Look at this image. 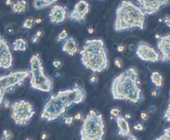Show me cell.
<instances>
[{"label":"cell","instance_id":"1f68e13d","mask_svg":"<svg viewBox=\"0 0 170 140\" xmlns=\"http://www.w3.org/2000/svg\"><path fill=\"white\" fill-rule=\"evenodd\" d=\"M4 96H5V93L4 91H2V89L0 88V107L3 105V102L4 101Z\"/></svg>","mask_w":170,"mask_h":140},{"label":"cell","instance_id":"f6af8a7d","mask_svg":"<svg viewBox=\"0 0 170 140\" xmlns=\"http://www.w3.org/2000/svg\"><path fill=\"white\" fill-rule=\"evenodd\" d=\"M93 28H89V29H88V32H89V34H93Z\"/></svg>","mask_w":170,"mask_h":140},{"label":"cell","instance_id":"e0dca14e","mask_svg":"<svg viewBox=\"0 0 170 140\" xmlns=\"http://www.w3.org/2000/svg\"><path fill=\"white\" fill-rule=\"evenodd\" d=\"M12 11L17 14H22L27 11V2L24 0L17 1L12 4Z\"/></svg>","mask_w":170,"mask_h":140},{"label":"cell","instance_id":"7a4b0ae2","mask_svg":"<svg viewBox=\"0 0 170 140\" xmlns=\"http://www.w3.org/2000/svg\"><path fill=\"white\" fill-rule=\"evenodd\" d=\"M85 97V90L78 85H75L73 89L59 91L56 94H53L45 103L40 117L48 122L55 121L73 105L83 102Z\"/></svg>","mask_w":170,"mask_h":140},{"label":"cell","instance_id":"9a60e30c","mask_svg":"<svg viewBox=\"0 0 170 140\" xmlns=\"http://www.w3.org/2000/svg\"><path fill=\"white\" fill-rule=\"evenodd\" d=\"M115 121L118 128V135L122 138L129 137L130 133V126L128 120L124 117L118 116L115 117Z\"/></svg>","mask_w":170,"mask_h":140},{"label":"cell","instance_id":"6da1fadb","mask_svg":"<svg viewBox=\"0 0 170 140\" xmlns=\"http://www.w3.org/2000/svg\"><path fill=\"white\" fill-rule=\"evenodd\" d=\"M114 100L138 104L144 100L140 87V79L136 67H129L114 77L110 87Z\"/></svg>","mask_w":170,"mask_h":140},{"label":"cell","instance_id":"8d00e7d4","mask_svg":"<svg viewBox=\"0 0 170 140\" xmlns=\"http://www.w3.org/2000/svg\"><path fill=\"white\" fill-rule=\"evenodd\" d=\"M114 65L116 67H118V68H121L122 67V63H121V61H119L118 59H116L114 61Z\"/></svg>","mask_w":170,"mask_h":140},{"label":"cell","instance_id":"52a82bcc","mask_svg":"<svg viewBox=\"0 0 170 140\" xmlns=\"http://www.w3.org/2000/svg\"><path fill=\"white\" fill-rule=\"evenodd\" d=\"M11 118L18 126H26L35 114L33 104L26 100H19L11 105Z\"/></svg>","mask_w":170,"mask_h":140},{"label":"cell","instance_id":"ee69618b","mask_svg":"<svg viewBox=\"0 0 170 140\" xmlns=\"http://www.w3.org/2000/svg\"><path fill=\"white\" fill-rule=\"evenodd\" d=\"M62 76V75H61V73L59 72H55V77L56 78H59V77H61Z\"/></svg>","mask_w":170,"mask_h":140},{"label":"cell","instance_id":"83f0119b","mask_svg":"<svg viewBox=\"0 0 170 140\" xmlns=\"http://www.w3.org/2000/svg\"><path fill=\"white\" fill-rule=\"evenodd\" d=\"M163 22L165 24L168 28H170V16L168 15V14H165V15L163 16Z\"/></svg>","mask_w":170,"mask_h":140},{"label":"cell","instance_id":"d4e9b609","mask_svg":"<svg viewBox=\"0 0 170 140\" xmlns=\"http://www.w3.org/2000/svg\"><path fill=\"white\" fill-rule=\"evenodd\" d=\"M2 137H4V138H7V139L11 140L13 138V137H14V133L11 131L8 130V129H4V131H3V133H2Z\"/></svg>","mask_w":170,"mask_h":140},{"label":"cell","instance_id":"f1b7e54d","mask_svg":"<svg viewBox=\"0 0 170 140\" xmlns=\"http://www.w3.org/2000/svg\"><path fill=\"white\" fill-rule=\"evenodd\" d=\"M133 129H135L136 131H143L144 130V125L142 124L141 122H137L133 125Z\"/></svg>","mask_w":170,"mask_h":140},{"label":"cell","instance_id":"816d5d0a","mask_svg":"<svg viewBox=\"0 0 170 140\" xmlns=\"http://www.w3.org/2000/svg\"><path fill=\"white\" fill-rule=\"evenodd\" d=\"M0 140H9V139H7V138H4V137H1V138H0Z\"/></svg>","mask_w":170,"mask_h":140},{"label":"cell","instance_id":"ffe728a7","mask_svg":"<svg viewBox=\"0 0 170 140\" xmlns=\"http://www.w3.org/2000/svg\"><path fill=\"white\" fill-rule=\"evenodd\" d=\"M150 79H151L152 83L156 87L160 88L163 86V78L162 74L159 72H152L151 76H150Z\"/></svg>","mask_w":170,"mask_h":140},{"label":"cell","instance_id":"30bf717a","mask_svg":"<svg viewBox=\"0 0 170 140\" xmlns=\"http://www.w3.org/2000/svg\"><path fill=\"white\" fill-rule=\"evenodd\" d=\"M138 7L142 9L144 14L152 15L154 14L163 7L168 6L170 1L168 0H138L137 2Z\"/></svg>","mask_w":170,"mask_h":140},{"label":"cell","instance_id":"8992f818","mask_svg":"<svg viewBox=\"0 0 170 140\" xmlns=\"http://www.w3.org/2000/svg\"><path fill=\"white\" fill-rule=\"evenodd\" d=\"M30 87L32 89L50 92L53 90V81L44 72L40 56L34 54L30 58Z\"/></svg>","mask_w":170,"mask_h":140},{"label":"cell","instance_id":"e575fe53","mask_svg":"<svg viewBox=\"0 0 170 140\" xmlns=\"http://www.w3.org/2000/svg\"><path fill=\"white\" fill-rule=\"evenodd\" d=\"M3 104H4V106L5 108H9V107H11V105H12L8 100H4V102H3Z\"/></svg>","mask_w":170,"mask_h":140},{"label":"cell","instance_id":"44dd1931","mask_svg":"<svg viewBox=\"0 0 170 140\" xmlns=\"http://www.w3.org/2000/svg\"><path fill=\"white\" fill-rule=\"evenodd\" d=\"M35 24V20L33 18H28L26 19L22 24V27L23 30H31Z\"/></svg>","mask_w":170,"mask_h":140},{"label":"cell","instance_id":"ac0fdd59","mask_svg":"<svg viewBox=\"0 0 170 140\" xmlns=\"http://www.w3.org/2000/svg\"><path fill=\"white\" fill-rule=\"evenodd\" d=\"M55 3H57V0H34L33 2V7L36 10H40L50 7Z\"/></svg>","mask_w":170,"mask_h":140},{"label":"cell","instance_id":"cb8c5ba5","mask_svg":"<svg viewBox=\"0 0 170 140\" xmlns=\"http://www.w3.org/2000/svg\"><path fill=\"white\" fill-rule=\"evenodd\" d=\"M68 38V32H67L65 30H62L59 34L58 35V38H57V41H63V40H65L67 39Z\"/></svg>","mask_w":170,"mask_h":140},{"label":"cell","instance_id":"2e32d148","mask_svg":"<svg viewBox=\"0 0 170 140\" xmlns=\"http://www.w3.org/2000/svg\"><path fill=\"white\" fill-rule=\"evenodd\" d=\"M62 50L70 56H74L78 52V43L74 37H68L64 40L62 46Z\"/></svg>","mask_w":170,"mask_h":140},{"label":"cell","instance_id":"5b68a950","mask_svg":"<svg viewBox=\"0 0 170 140\" xmlns=\"http://www.w3.org/2000/svg\"><path fill=\"white\" fill-rule=\"evenodd\" d=\"M79 132L81 140H104L105 123L103 115L96 110H90L83 120Z\"/></svg>","mask_w":170,"mask_h":140},{"label":"cell","instance_id":"ba28073f","mask_svg":"<svg viewBox=\"0 0 170 140\" xmlns=\"http://www.w3.org/2000/svg\"><path fill=\"white\" fill-rule=\"evenodd\" d=\"M29 76H30L29 70L17 71L0 76V88L5 94L13 91L15 88L21 87Z\"/></svg>","mask_w":170,"mask_h":140},{"label":"cell","instance_id":"5bb4252c","mask_svg":"<svg viewBox=\"0 0 170 140\" xmlns=\"http://www.w3.org/2000/svg\"><path fill=\"white\" fill-rule=\"evenodd\" d=\"M50 22L53 24H62L67 18V8L62 5H53L48 14Z\"/></svg>","mask_w":170,"mask_h":140},{"label":"cell","instance_id":"c3c4849f","mask_svg":"<svg viewBox=\"0 0 170 140\" xmlns=\"http://www.w3.org/2000/svg\"><path fill=\"white\" fill-rule=\"evenodd\" d=\"M5 4H6V5H11L12 1H10V0H7V1L5 2Z\"/></svg>","mask_w":170,"mask_h":140},{"label":"cell","instance_id":"681fc988","mask_svg":"<svg viewBox=\"0 0 170 140\" xmlns=\"http://www.w3.org/2000/svg\"><path fill=\"white\" fill-rule=\"evenodd\" d=\"M134 49V46L133 45H129V50H133Z\"/></svg>","mask_w":170,"mask_h":140},{"label":"cell","instance_id":"3957f363","mask_svg":"<svg viewBox=\"0 0 170 140\" xmlns=\"http://www.w3.org/2000/svg\"><path fill=\"white\" fill-rule=\"evenodd\" d=\"M115 15L114 28L117 32L129 31L134 29L143 30L145 28L146 15L138 5L131 1H121L116 8Z\"/></svg>","mask_w":170,"mask_h":140},{"label":"cell","instance_id":"60d3db41","mask_svg":"<svg viewBox=\"0 0 170 140\" xmlns=\"http://www.w3.org/2000/svg\"><path fill=\"white\" fill-rule=\"evenodd\" d=\"M128 140H138L137 137L134 136L133 134H130L129 136L128 137Z\"/></svg>","mask_w":170,"mask_h":140},{"label":"cell","instance_id":"9c48e42d","mask_svg":"<svg viewBox=\"0 0 170 140\" xmlns=\"http://www.w3.org/2000/svg\"><path fill=\"white\" fill-rule=\"evenodd\" d=\"M135 53L141 61L145 62L155 63L160 61L159 54L153 49V47H152L145 41H139L138 43Z\"/></svg>","mask_w":170,"mask_h":140},{"label":"cell","instance_id":"4316f807","mask_svg":"<svg viewBox=\"0 0 170 140\" xmlns=\"http://www.w3.org/2000/svg\"><path fill=\"white\" fill-rule=\"evenodd\" d=\"M74 117H71V116H66V117H64V118H63V122H64V123L67 125L72 124V123L74 122Z\"/></svg>","mask_w":170,"mask_h":140},{"label":"cell","instance_id":"d6a6232c","mask_svg":"<svg viewBox=\"0 0 170 140\" xmlns=\"http://www.w3.org/2000/svg\"><path fill=\"white\" fill-rule=\"evenodd\" d=\"M89 82L91 84H96L98 82V77L96 76H90V78H89Z\"/></svg>","mask_w":170,"mask_h":140},{"label":"cell","instance_id":"bcb514c9","mask_svg":"<svg viewBox=\"0 0 170 140\" xmlns=\"http://www.w3.org/2000/svg\"><path fill=\"white\" fill-rule=\"evenodd\" d=\"M125 117L126 119H129V118H131V117H132V116H131L129 113H126L125 117Z\"/></svg>","mask_w":170,"mask_h":140},{"label":"cell","instance_id":"f546056e","mask_svg":"<svg viewBox=\"0 0 170 140\" xmlns=\"http://www.w3.org/2000/svg\"><path fill=\"white\" fill-rule=\"evenodd\" d=\"M62 62L59 60H55V61H53V67L56 69H59L62 67Z\"/></svg>","mask_w":170,"mask_h":140},{"label":"cell","instance_id":"8fae6325","mask_svg":"<svg viewBox=\"0 0 170 140\" xmlns=\"http://www.w3.org/2000/svg\"><path fill=\"white\" fill-rule=\"evenodd\" d=\"M13 65L10 46L3 36H0V68L9 69Z\"/></svg>","mask_w":170,"mask_h":140},{"label":"cell","instance_id":"4fadbf2b","mask_svg":"<svg viewBox=\"0 0 170 140\" xmlns=\"http://www.w3.org/2000/svg\"><path fill=\"white\" fill-rule=\"evenodd\" d=\"M157 47L161 54L160 61L170 62V34L160 36L157 42Z\"/></svg>","mask_w":170,"mask_h":140},{"label":"cell","instance_id":"f5cc1de1","mask_svg":"<svg viewBox=\"0 0 170 140\" xmlns=\"http://www.w3.org/2000/svg\"><path fill=\"white\" fill-rule=\"evenodd\" d=\"M25 140H32V139H30V138H27V139H25Z\"/></svg>","mask_w":170,"mask_h":140},{"label":"cell","instance_id":"836d02e7","mask_svg":"<svg viewBox=\"0 0 170 140\" xmlns=\"http://www.w3.org/2000/svg\"><path fill=\"white\" fill-rule=\"evenodd\" d=\"M156 110H157V107L154 106V105H152L148 107V113H154L156 112Z\"/></svg>","mask_w":170,"mask_h":140},{"label":"cell","instance_id":"277c9868","mask_svg":"<svg viewBox=\"0 0 170 140\" xmlns=\"http://www.w3.org/2000/svg\"><path fill=\"white\" fill-rule=\"evenodd\" d=\"M79 54L82 65L93 73H101L108 67L107 49L102 39L86 40Z\"/></svg>","mask_w":170,"mask_h":140},{"label":"cell","instance_id":"4dcf8cb0","mask_svg":"<svg viewBox=\"0 0 170 140\" xmlns=\"http://www.w3.org/2000/svg\"><path fill=\"white\" fill-rule=\"evenodd\" d=\"M140 117L141 119L143 120L144 122H147L148 119V115L147 113H145V112H142L140 113Z\"/></svg>","mask_w":170,"mask_h":140},{"label":"cell","instance_id":"b9f144b4","mask_svg":"<svg viewBox=\"0 0 170 140\" xmlns=\"http://www.w3.org/2000/svg\"><path fill=\"white\" fill-rule=\"evenodd\" d=\"M47 138H48V135H47V133H45V132H44V133L41 135V139L42 140L47 139Z\"/></svg>","mask_w":170,"mask_h":140},{"label":"cell","instance_id":"d6986e66","mask_svg":"<svg viewBox=\"0 0 170 140\" xmlns=\"http://www.w3.org/2000/svg\"><path fill=\"white\" fill-rule=\"evenodd\" d=\"M13 49L14 51H26L28 49V42L23 38H18L13 43Z\"/></svg>","mask_w":170,"mask_h":140},{"label":"cell","instance_id":"f35d334b","mask_svg":"<svg viewBox=\"0 0 170 140\" xmlns=\"http://www.w3.org/2000/svg\"><path fill=\"white\" fill-rule=\"evenodd\" d=\"M125 49V46H123V45H120V46H118V48H117V50H118V52H120V53H122L123 52V50Z\"/></svg>","mask_w":170,"mask_h":140},{"label":"cell","instance_id":"7dc6e473","mask_svg":"<svg viewBox=\"0 0 170 140\" xmlns=\"http://www.w3.org/2000/svg\"><path fill=\"white\" fill-rule=\"evenodd\" d=\"M42 23V19H37L35 20V24H40Z\"/></svg>","mask_w":170,"mask_h":140},{"label":"cell","instance_id":"603a6c76","mask_svg":"<svg viewBox=\"0 0 170 140\" xmlns=\"http://www.w3.org/2000/svg\"><path fill=\"white\" fill-rule=\"evenodd\" d=\"M163 119H164L165 121L170 122V91L168 102L166 109H165V112H164V114H163Z\"/></svg>","mask_w":170,"mask_h":140},{"label":"cell","instance_id":"7c38bea8","mask_svg":"<svg viewBox=\"0 0 170 140\" xmlns=\"http://www.w3.org/2000/svg\"><path fill=\"white\" fill-rule=\"evenodd\" d=\"M89 12V4L85 0H80L74 5V9L69 14V19L74 22L82 23Z\"/></svg>","mask_w":170,"mask_h":140},{"label":"cell","instance_id":"7402d4cb","mask_svg":"<svg viewBox=\"0 0 170 140\" xmlns=\"http://www.w3.org/2000/svg\"><path fill=\"white\" fill-rule=\"evenodd\" d=\"M154 140H170V127L164 129L162 134Z\"/></svg>","mask_w":170,"mask_h":140},{"label":"cell","instance_id":"f907efd6","mask_svg":"<svg viewBox=\"0 0 170 140\" xmlns=\"http://www.w3.org/2000/svg\"><path fill=\"white\" fill-rule=\"evenodd\" d=\"M155 38L159 40V39L160 38V35H159V34H155Z\"/></svg>","mask_w":170,"mask_h":140},{"label":"cell","instance_id":"db71d44e","mask_svg":"<svg viewBox=\"0 0 170 140\" xmlns=\"http://www.w3.org/2000/svg\"><path fill=\"white\" fill-rule=\"evenodd\" d=\"M0 36H1V35H0Z\"/></svg>","mask_w":170,"mask_h":140},{"label":"cell","instance_id":"484cf974","mask_svg":"<svg viewBox=\"0 0 170 140\" xmlns=\"http://www.w3.org/2000/svg\"><path fill=\"white\" fill-rule=\"evenodd\" d=\"M120 113H121V110H120V108H118V107H114V108H112V109L110 110V114H111V116L114 117L120 116Z\"/></svg>","mask_w":170,"mask_h":140},{"label":"cell","instance_id":"d590c367","mask_svg":"<svg viewBox=\"0 0 170 140\" xmlns=\"http://www.w3.org/2000/svg\"><path fill=\"white\" fill-rule=\"evenodd\" d=\"M159 95V90H158V89L153 90V91H151V96L152 97H157Z\"/></svg>","mask_w":170,"mask_h":140},{"label":"cell","instance_id":"7bdbcfd3","mask_svg":"<svg viewBox=\"0 0 170 140\" xmlns=\"http://www.w3.org/2000/svg\"><path fill=\"white\" fill-rule=\"evenodd\" d=\"M35 35H36V36H38V37L39 38V37H41V36L43 35V32H42V30H38L37 32H36Z\"/></svg>","mask_w":170,"mask_h":140},{"label":"cell","instance_id":"74e56055","mask_svg":"<svg viewBox=\"0 0 170 140\" xmlns=\"http://www.w3.org/2000/svg\"><path fill=\"white\" fill-rule=\"evenodd\" d=\"M38 36H36L35 34L34 35H33L32 36V38H31V41H32V43H33V44H36L38 41Z\"/></svg>","mask_w":170,"mask_h":140},{"label":"cell","instance_id":"ab89813d","mask_svg":"<svg viewBox=\"0 0 170 140\" xmlns=\"http://www.w3.org/2000/svg\"><path fill=\"white\" fill-rule=\"evenodd\" d=\"M74 118L75 119V120H78V121L81 120V119H82L81 113H76L75 115H74Z\"/></svg>","mask_w":170,"mask_h":140}]
</instances>
